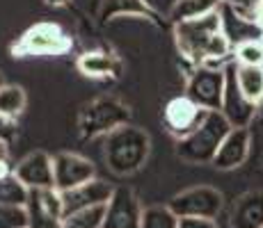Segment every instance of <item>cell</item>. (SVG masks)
Here are the masks:
<instances>
[{
    "mask_svg": "<svg viewBox=\"0 0 263 228\" xmlns=\"http://www.w3.org/2000/svg\"><path fill=\"white\" fill-rule=\"evenodd\" d=\"M174 37L181 55L185 59H190L195 67L206 64V67L213 69H227L222 67V62L234 48H231L229 39L222 32L220 9L213 14H206L201 18L174 23Z\"/></svg>",
    "mask_w": 263,
    "mask_h": 228,
    "instance_id": "cell-1",
    "label": "cell"
},
{
    "mask_svg": "<svg viewBox=\"0 0 263 228\" xmlns=\"http://www.w3.org/2000/svg\"><path fill=\"white\" fill-rule=\"evenodd\" d=\"M234 126L227 121V116L220 110H209L206 116L201 119V123L192 130L190 135L181 137L176 144V155L183 162L190 164H213L217 151H220L224 137L229 135V130Z\"/></svg>",
    "mask_w": 263,
    "mask_h": 228,
    "instance_id": "cell-2",
    "label": "cell"
},
{
    "mask_svg": "<svg viewBox=\"0 0 263 228\" xmlns=\"http://www.w3.org/2000/svg\"><path fill=\"white\" fill-rule=\"evenodd\" d=\"M149 135L135 126H121L105 135V162L108 169L117 176L135 174L149 155Z\"/></svg>",
    "mask_w": 263,
    "mask_h": 228,
    "instance_id": "cell-3",
    "label": "cell"
},
{
    "mask_svg": "<svg viewBox=\"0 0 263 228\" xmlns=\"http://www.w3.org/2000/svg\"><path fill=\"white\" fill-rule=\"evenodd\" d=\"M128 116H130L128 108L121 100L103 96V98L92 100L80 112L78 128L85 139H92V137H99V135H110L112 130L126 126L128 123Z\"/></svg>",
    "mask_w": 263,
    "mask_h": 228,
    "instance_id": "cell-4",
    "label": "cell"
},
{
    "mask_svg": "<svg viewBox=\"0 0 263 228\" xmlns=\"http://www.w3.org/2000/svg\"><path fill=\"white\" fill-rule=\"evenodd\" d=\"M69 48L71 39L58 23H37L25 30L21 42L14 46V55H64Z\"/></svg>",
    "mask_w": 263,
    "mask_h": 228,
    "instance_id": "cell-5",
    "label": "cell"
},
{
    "mask_svg": "<svg viewBox=\"0 0 263 228\" xmlns=\"http://www.w3.org/2000/svg\"><path fill=\"white\" fill-rule=\"evenodd\" d=\"M224 199L222 192L211 185H197L190 190H183L170 201V208L176 217H206L215 219L222 212Z\"/></svg>",
    "mask_w": 263,
    "mask_h": 228,
    "instance_id": "cell-6",
    "label": "cell"
},
{
    "mask_svg": "<svg viewBox=\"0 0 263 228\" xmlns=\"http://www.w3.org/2000/svg\"><path fill=\"white\" fill-rule=\"evenodd\" d=\"M185 96L204 110H220L224 96V69L195 67L185 85Z\"/></svg>",
    "mask_w": 263,
    "mask_h": 228,
    "instance_id": "cell-7",
    "label": "cell"
},
{
    "mask_svg": "<svg viewBox=\"0 0 263 228\" xmlns=\"http://www.w3.org/2000/svg\"><path fill=\"white\" fill-rule=\"evenodd\" d=\"M25 208H28L30 228H58V226H62L64 199H62V192L55 190V187L30 190Z\"/></svg>",
    "mask_w": 263,
    "mask_h": 228,
    "instance_id": "cell-8",
    "label": "cell"
},
{
    "mask_svg": "<svg viewBox=\"0 0 263 228\" xmlns=\"http://www.w3.org/2000/svg\"><path fill=\"white\" fill-rule=\"evenodd\" d=\"M220 112L227 116L234 128H247L254 119L256 105L242 94L238 78H236V64H227L224 69V96H222Z\"/></svg>",
    "mask_w": 263,
    "mask_h": 228,
    "instance_id": "cell-9",
    "label": "cell"
},
{
    "mask_svg": "<svg viewBox=\"0 0 263 228\" xmlns=\"http://www.w3.org/2000/svg\"><path fill=\"white\" fill-rule=\"evenodd\" d=\"M142 210L138 196L128 187H115L112 199L105 205V224L103 228H140Z\"/></svg>",
    "mask_w": 263,
    "mask_h": 228,
    "instance_id": "cell-10",
    "label": "cell"
},
{
    "mask_svg": "<svg viewBox=\"0 0 263 228\" xmlns=\"http://www.w3.org/2000/svg\"><path fill=\"white\" fill-rule=\"evenodd\" d=\"M206 112H209V110L199 108L188 96H176V98H172L170 103L165 105L163 119H165V126H167L170 133L174 135L176 139H181V137L190 135L192 130L201 123Z\"/></svg>",
    "mask_w": 263,
    "mask_h": 228,
    "instance_id": "cell-11",
    "label": "cell"
},
{
    "mask_svg": "<svg viewBox=\"0 0 263 228\" xmlns=\"http://www.w3.org/2000/svg\"><path fill=\"white\" fill-rule=\"evenodd\" d=\"M55 167V190L67 192L96 178V169L87 158L78 153H60L53 158Z\"/></svg>",
    "mask_w": 263,
    "mask_h": 228,
    "instance_id": "cell-12",
    "label": "cell"
},
{
    "mask_svg": "<svg viewBox=\"0 0 263 228\" xmlns=\"http://www.w3.org/2000/svg\"><path fill=\"white\" fill-rule=\"evenodd\" d=\"M14 174L28 190H46L55 187V167L53 158L44 151H32L18 164H14Z\"/></svg>",
    "mask_w": 263,
    "mask_h": 228,
    "instance_id": "cell-13",
    "label": "cell"
},
{
    "mask_svg": "<svg viewBox=\"0 0 263 228\" xmlns=\"http://www.w3.org/2000/svg\"><path fill=\"white\" fill-rule=\"evenodd\" d=\"M222 16V32L229 39L231 48L245 44V42H263V25L256 16H247L229 5H220Z\"/></svg>",
    "mask_w": 263,
    "mask_h": 228,
    "instance_id": "cell-14",
    "label": "cell"
},
{
    "mask_svg": "<svg viewBox=\"0 0 263 228\" xmlns=\"http://www.w3.org/2000/svg\"><path fill=\"white\" fill-rule=\"evenodd\" d=\"M115 194V187L110 182L101 180V178H92L89 182L73 187V190L62 192L64 199V215L76 210H83V208H92V205H105Z\"/></svg>",
    "mask_w": 263,
    "mask_h": 228,
    "instance_id": "cell-15",
    "label": "cell"
},
{
    "mask_svg": "<svg viewBox=\"0 0 263 228\" xmlns=\"http://www.w3.org/2000/svg\"><path fill=\"white\" fill-rule=\"evenodd\" d=\"M250 146H252V137L247 128H231L229 135L224 137L220 151H217L213 167L227 171V169H236V167L245 164L247 155H250Z\"/></svg>",
    "mask_w": 263,
    "mask_h": 228,
    "instance_id": "cell-16",
    "label": "cell"
},
{
    "mask_svg": "<svg viewBox=\"0 0 263 228\" xmlns=\"http://www.w3.org/2000/svg\"><path fill=\"white\" fill-rule=\"evenodd\" d=\"M231 228H261L263 226V192H247L231 208Z\"/></svg>",
    "mask_w": 263,
    "mask_h": 228,
    "instance_id": "cell-17",
    "label": "cell"
},
{
    "mask_svg": "<svg viewBox=\"0 0 263 228\" xmlns=\"http://www.w3.org/2000/svg\"><path fill=\"white\" fill-rule=\"evenodd\" d=\"M119 59L112 53H103V50L83 53L78 57V71L87 78H115L119 75Z\"/></svg>",
    "mask_w": 263,
    "mask_h": 228,
    "instance_id": "cell-18",
    "label": "cell"
},
{
    "mask_svg": "<svg viewBox=\"0 0 263 228\" xmlns=\"http://www.w3.org/2000/svg\"><path fill=\"white\" fill-rule=\"evenodd\" d=\"M222 0H176L170 7V18L174 23L192 21V18H201L206 14H213L220 9Z\"/></svg>",
    "mask_w": 263,
    "mask_h": 228,
    "instance_id": "cell-19",
    "label": "cell"
},
{
    "mask_svg": "<svg viewBox=\"0 0 263 228\" xmlns=\"http://www.w3.org/2000/svg\"><path fill=\"white\" fill-rule=\"evenodd\" d=\"M236 78L242 89V94L259 105L263 100V64L254 67V64H238L236 62Z\"/></svg>",
    "mask_w": 263,
    "mask_h": 228,
    "instance_id": "cell-20",
    "label": "cell"
},
{
    "mask_svg": "<svg viewBox=\"0 0 263 228\" xmlns=\"http://www.w3.org/2000/svg\"><path fill=\"white\" fill-rule=\"evenodd\" d=\"M105 205H92V208H83V210L69 212L62 219V228H103Z\"/></svg>",
    "mask_w": 263,
    "mask_h": 228,
    "instance_id": "cell-21",
    "label": "cell"
},
{
    "mask_svg": "<svg viewBox=\"0 0 263 228\" xmlns=\"http://www.w3.org/2000/svg\"><path fill=\"white\" fill-rule=\"evenodd\" d=\"M25 103H28V96H25L23 87H18V85H5L0 89V114L5 119L14 121L25 110Z\"/></svg>",
    "mask_w": 263,
    "mask_h": 228,
    "instance_id": "cell-22",
    "label": "cell"
},
{
    "mask_svg": "<svg viewBox=\"0 0 263 228\" xmlns=\"http://www.w3.org/2000/svg\"><path fill=\"white\" fill-rule=\"evenodd\" d=\"M30 190L16 178V174L0 178V205H25Z\"/></svg>",
    "mask_w": 263,
    "mask_h": 228,
    "instance_id": "cell-23",
    "label": "cell"
},
{
    "mask_svg": "<svg viewBox=\"0 0 263 228\" xmlns=\"http://www.w3.org/2000/svg\"><path fill=\"white\" fill-rule=\"evenodd\" d=\"M140 228H179V217L170 205H149L142 210Z\"/></svg>",
    "mask_w": 263,
    "mask_h": 228,
    "instance_id": "cell-24",
    "label": "cell"
},
{
    "mask_svg": "<svg viewBox=\"0 0 263 228\" xmlns=\"http://www.w3.org/2000/svg\"><path fill=\"white\" fill-rule=\"evenodd\" d=\"M0 228H30L25 205H0Z\"/></svg>",
    "mask_w": 263,
    "mask_h": 228,
    "instance_id": "cell-25",
    "label": "cell"
},
{
    "mask_svg": "<svg viewBox=\"0 0 263 228\" xmlns=\"http://www.w3.org/2000/svg\"><path fill=\"white\" fill-rule=\"evenodd\" d=\"M234 53L238 64H254V67L263 64V42H245L236 46Z\"/></svg>",
    "mask_w": 263,
    "mask_h": 228,
    "instance_id": "cell-26",
    "label": "cell"
},
{
    "mask_svg": "<svg viewBox=\"0 0 263 228\" xmlns=\"http://www.w3.org/2000/svg\"><path fill=\"white\" fill-rule=\"evenodd\" d=\"M222 5H229V7L247 14V16L259 18V5H256V0H222Z\"/></svg>",
    "mask_w": 263,
    "mask_h": 228,
    "instance_id": "cell-27",
    "label": "cell"
},
{
    "mask_svg": "<svg viewBox=\"0 0 263 228\" xmlns=\"http://www.w3.org/2000/svg\"><path fill=\"white\" fill-rule=\"evenodd\" d=\"M179 228H217V224L206 217H179Z\"/></svg>",
    "mask_w": 263,
    "mask_h": 228,
    "instance_id": "cell-28",
    "label": "cell"
},
{
    "mask_svg": "<svg viewBox=\"0 0 263 228\" xmlns=\"http://www.w3.org/2000/svg\"><path fill=\"white\" fill-rule=\"evenodd\" d=\"M14 174V167L9 164V160L5 158V160H0V178H3V176H12Z\"/></svg>",
    "mask_w": 263,
    "mask_h": 228,
    "instance_id": "cell-29",
    "label": "cell"
},
{
    "mask_svg": "<svg viewBox=\"0 0 263 228\" xmlns=\"http://www.w3.org/2000/svg\"><path fill=\"white\" fill-rule=\"evenodd\" d=\"M7 158V141L0 137V160H5Z\"/></svg>",
    "mask_w": 263,
    "mask_h": 228,
    "instance_id": "cell-30",
    "label": "cell"
},
{
    "mask_svg": "<svg viewBox=\"0 0 263 228\" xmlns=\"http://www.w3.org/2000/svg\"><path fill=\"white\" fill-rule=\"evenodd\" d=\"M46 3H50V5H62L64 0H46Z\"/></svg>",
    "mask_w": 263,
    "mask_h": 228,
    "instance_id": "cell-31",
    "label": "cell"
},
{
    "mask_svg": "<svg viewBox=\"0 0 263 228\" xmlns=\"http://www.w3.org/2000/svg\"><path fill=\"white\" fill-rule=\"evenodd\" d=\"M5 87V80H3V73H0V89Z\"/></svg>",
    "mask_w": 263,
    "mask_h": 228,
    "instance_id": "cell-32",
    "label": "cell"
},
{
    "mask_svg": "<svg viewBox=\"0 0 263 228\" xmlns=\"http://www.w3.org/2000/svg\"><path fill=\"white\" fill-rule=\"evenodd\" d=\"M256 5H259V0H256Z\"/></svg>",
    "mask_w": 263,
    "mask_h": 228,
    "instance_id": "cell-33",
    "label": "cell"
},
{
    "mask_svg": "<svg viewBox=\"0 0 263 228\" xmlns=\"http://www.w3.org/2000/svg\"><path fill=\"white\" fill-rule=\"evenodd\" d=\"M58 228H62V226H58Z\"/></svg>",
    "mask_w": 263,
    "mask_h": 228,
    "instance_id": "cell-34",
    "label": "cell"
},
{
    "mask_svg": "<svg viewBox=\"0 0 263 228\" xmlns=\"http://www.w3.org/2000/svg\"><path fill=\"white\" fill-rule=\"evenodd\" d=\"M174 3H176V0H174Z\"/></svg>",
    "mask_w": 263,
    "mask_h": 228,
    "instance_id": "cell-35",
    "label": "cell"
},
{
    "mask_svg": "<svg viewBox=\"0 0 263 228\" xmlns=\"http://www.w3.org/2000/svg\"><path fill=\"white\" fill-rule=\"evenodd\" d=\"M261 228H263V226H261Z\"/></svg>",
    "mask_w": 263,
    "mask_h": 228,
    "instance_id": "cell-36",
    "label": "cell"
}]
</instances>
